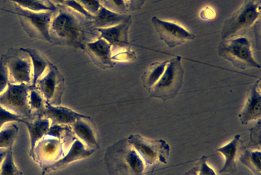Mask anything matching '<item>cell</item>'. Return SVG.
Returning <instances> with one entry per match:
<instances>
[{"mask_svg": "<svg viewBox=\"0 0 261 175\" xmlns=\"http://www.w3.org/2000/svg\"><path fill=\"white\" fill-rule=\"evenodd\" d=\"M51 43L85 49L100 37L92 19L65 6L57 7L50 25Z\"/></svg>", "mask_w": 261, "mask_h": 175, "instance_id": "cell-1", "label": "cell"}, {"mask_svg": "<svg viewBox=\"0 0 261 175\" xmlns=\"http://www.w3.org/2000/svg\"><path fill=\"white\" fill-rule=\"evenodd\" d=\"M104 161L109 175H144L145 165L127 138L109 146Z\"/></svg>", "mask_w": 261, "mask_h": 175, "instance_id": "cell-2", "label": "cell"}, {"mask_svg": "<svg viewBox=\"0 0 261 175\" xmlns=\"http://www.w3.org/2000/svg\"><path fill=\"white\" fill-rule=\"evenodd\" d=\"M181 60L179 56L168 60L162 76L149 91L151 97L165 102L176 96L184 83L185 71Z\"/></svg>", "mask_w": 261, "mask_h": 175, "instance_id": "cell-3", "label": "cell"}, {"mask_svg": "<svg viewBox=\"0 0 261 175\" xmlns=\"http://www.w3.org/2000/svg\"><path fill=\"white\" fill-rule=\"evenodd\" d=\"M218 54L241 70L260 68L253 57L250 41L245 37L223 40L218 46Z\"/></svg>", "mask_w": 261, "mask_h": 175, "instance_id": "cell-4", "label": "cell"}, {"mask_svg": "<svg viewBox=\"0 0 261 175\" xmlns=\"http://www.w3.org/2000/svg\"><path fill=\"white\" fill-rule=\"evenodd\" d=\"M260 15V0H246L244 4L224 22L223 40L236 38L251 27Z\"/></svg>", "mask_w": 261, "mask_h": 175, "instance_id": "cell-5", "label": "cell"}, {"mask_svg": "<svg viewBox=\"0 0 261 175\" xmlns=\"http://www.w3.org/2000/svg\"><path fill=\"white\" fill-rule=\"evenodd\" d=\"M127 139L142 159L145 166L167 163L170 147L165 140L150 139L139 134L131 135Z\"/></svg>", "mask_w": 261, "mask_h": 175, "instance_id": "cell-6", "label": "cell"}, {"mask_svg": "<svg viewBox=\"0 0 261 175\" xmlns=\"http://www.w3.org/2000/svg\"><path fill=\"white\" fill-rule=\"evenodd\" d=\"M55 12H33L16 6L12 13L18 16L22 27L30 37L51 43L50 28Z\"/></svg>", "mask_w": 261, "mask_h": 175, "instance_id": "cell-7", "label": "cell"}, {"mask_svg": "<svg viewBox=\"0 0 261 175\" xmlns=\"http://www.w3.org/2000/svg\"><path fill=\"white\" fill-rule=\"evenodd\" d=\"M7 67L10 83L32 86L33 66L30 56L22 48H11L2 56Z\"/></svg>", "mask_w": 261, "mask_h": 175, "instance_id": "cell-8", "label": "cell"}, {"mask_svg": "<svg viewBox=\"0 0 261 175\" xmlns=\"http://www.w3.org/2000/svg\"><path fill=\"white\" fill-rule=\"evenodd\" d=\"M32 86L9 83L0 94V106L23 119L34 117L30 105L29 93Z\"/></svg>", "mask_w": 261, "mask_h": 175, "instance_id": "cell-9", "label": "cell"}, {"mask_svg": "<svg viewBox=\"0 0 261 175\" xmlns=\"http://www.w3.org/2000/svg\"><path fill=\"white\" fill-rule=\"evenodd\" d=\"M34 87L40 92L46 103L59 106L64 92V78L57 67L50 63Z\"/></svg>", "mask_w": 261, "mask_h": 175, "instance_id": "cell-10", "label": "cell"}, {"mask_svg": "<svg viewBox=\"0 0 261 175\" xmlns=\"http://www.w3.org/2000/svg\"><path fill=\"white\" fill-rule=\"evenodd\" d=\"M151 21L161 40L170 48L196 38L193 34L175 23L162 20L155 16L152 18Z\"/></svg>", "mask_w": 261, "mask_h": 175, "instance_id": "cell-11", "label": "cell"}, {"mask_svg": "<svg viewBox=\"0 0 261 175\" xmlns=\"http://www.w3.org/2000/svg\"><path fill=\"white\" fill-rule=\"evenodd\" d=\"M64 156L61 139L45 135L37 144L32 159L44 168Z\"/></svg>", "mask_w": 261, "mask_h": 175, "instance_id": "cell-12", "label": "cell"}, {"mask_svg": "<svg viewBox=\"0 0 261 175\" xmlns=\"http://www.w3.org/2000/svg\"><path fill=\"white\" fill-rule=\"evenodd\" d=\"M260 80L254 82L250 87L243 108L238 117L243 125L260 119L261 115Z\"/></svg>", "mask_w": 261, "mask_h": 175, "instance_id": "cell-13", "label": "cell"}, {"mask_svg": "<svg viewBox=\"0 0 261 175\" xmlns=\"http://www.w3.org/2000/svg\"><path fill=\"white\" fill-rule=\"evenodd\" d=\"M132 24V17L118 25L106 29H98L100 37L106 40L113 49L129 50L128 33Z\"/></svg>", "mask_w": 261, "mask_h": 175, "instance_id": "cell-14", "label": "cell"}, {"mask_svg": "<svg viewBox=\"0 0 261 175\" xmlns=\"http://www.w3.org/2000/svg\"><path fill=\"white\" fill-rule=\"evenodd\" d=\"M95 151L87 148L81 141L76 140L67 155L53 164L43 168V174L64 168L74 162L87 158Z\"/></svg>", "mask_w": 261, "mask_h": 175, "instance_id": "cell-15", "label": "cell"}, {"mask_svg": "<svg viewBox=\"0 0 261 175\" xmlns=\"http://www.w3.org/2000/svg\"><path fill=\"white\" fill-rule=\"evenodd\" d=\"M76 136L88 148L96 150L100 147L99 138L95 126L90 118L84 116L73 124Z\"/></svg>", "mask_w": 261, "mask_h": 175, "instance_id": "cell-16", "label": "cell"}, {"mask_svg": "<svg viewBox=\"0 0 261 175\" xmlns=\"http://www.w3.org/2000/svg\"><path fill=\"white\" fill-rule=\"evenodd\" d=\"M111 48V45L106 40L99 37L88 43L85 50L98 66L110 68L113 67L115 64L112 57Z\"/></svg>", "mask_w": 261, "mask_h": 175, "instance_id": "cell-17", "label": "cell"}, {"mask_svg": "<svg viewBox=\"0 0 261 175\" xmlns=\"http://www.w3.org/2000/svg\"><path fill=\"white\" fill-rule=\"evenodd\" d=\"M40 116L49 119L51 124L64 126L73 125L79 118L84 116L69 108L51 105L46 102Z\"/></svg>", "mask_w": 261, "mask_h": 175, "instance_id": "cell-18", "label": "cell"}, {"mask_svg": "<svg viewBox=\"0 0 261 175\" xmlns=\"http://www.w3.org/2000/svg\"><path fill=\"white\" fill-rule=\"evenodd\" d=\"M22 122L26 126L30 134V156L33 158L37 144L46 135L51 126V122L47 118L37 116L31 119H24Z\"/></svg>", "mask_w": 261, "mask_h": 175, "instance_id": "cell-19", "label": "cell"}, {"mask_svg": "<svg viewBox=\"0 0 261 175\" xmlns=\"http://www.w3.org/2000/svg\"><path fill=\"white\" fill-rule=\"evenodd\" d=\"M243 147V143L241 136L236 135L233 139L227 144L218 148L217 151L225 157V163L219 173L223 172L233 174L237 172V159L239 151Z\"/></svg>", "mask_w": 261, "mask_h": 175, "instance_id": "cell-20", "label": "cell"}, {"mask_svg": "<svg viewBox=\"0 0 261 175\" xmlns=\"http://www.w3.org/2000/svg\"><path fill=\"white\" fill-rule=\"evenodd\" d=\"M131 16L110 10L101 6L98 13L92 19V22L96 29L111 28L127 20Z\"/></svg>", "mask_w": 261, "mask_h": 175, "instance_id": "cell-21", "label": "cell"}, {"mask_svg": "<svg viewBox=\"0 0 261 175\" xmlns=\"http://www.w3.org/2000/svg\"><path fill=\"white\" fill-rule=\"evenodd\" d=\"M30 56L33 66V83L34 87L38 80L43 75L51 63L40 52L35 49L21 48Z\"/></svg>", "mask_w": 261, "mask_h": 175, "instance_id": "cell-22", "label": "cell"}, {"mask_svg": "<svg viewBox=\"0 0 261 175\" xmlns=\"http://www.w3.org/2000/svg\"><path fill=\"white\" fill-rule=\"evenodd\" d=\"M168 60L151 63L143 74L141 80L143 85L148 91L160 79L166 69Z\"/></svg>", "mask_w": 261, "mask_h": 175, "instance_id": "cell-23", "label": "cell"}, {"mask_svg": "<svg viewBox=\"0 0 261 175\" xmlns=\"http://www.w3.org/2000/svg\"><path fill=\"white\" fill-rule=\"evenodd\" d=\"M16 7L33 12L56 11L57 8L49 0H9Z\"/></svg>", "mask_w": 261, "mask_h": 175, "instance_id": "cell-24", "label": "cell"}, {"mask_svg": "<svg viewBox=\"0 0 261 175\" xmlns=\"http://www.w3.org/2000/svg\"><path fill=\"white\" fill-rule=\"evenodd\" d=\"M19 127L15 122L6 123L0 130V149L13 148L17 138Z\"/></svg>", "mask_w": 261, "mask_h": 175, "instance_id": "cell-25", "label": "cell"}, {"mask_svg": "<svg viewBox=\"0 0 261 175\" xmlns=\"http://www.w3.org/2000/svg\"><path fill=\"white\" fill-rule=\"evenodd\" d=\"M240 162L254 175H261V152L260 150H245L240 156Z\"/></svg>", "mask_w": 261, "mask_h": 175, "instance_id": "cell-26", "label": "cell"}, {"mask_svg": "<svg viewBox=\"0 0 261 175\" xmlns=\"http://www.w3.org/2000/svg\"><path fill=\"white\" fill-rule=\"evenodd\" d=\"M45 105L46 101L43 96L32 86L29 93V105L33 116H40Z\"/></svg>", "mask_w": 261, "mask_h": 175, "instance_id": "cell-27", "label": "cell"}, {"mask_svg": "<svg viewBox=\"0 0 261 175\" xmlns=\"http://www.w3.org/2000/svg\"><path fill=\"white\" fill-rule=\"evenodd\" d=\"M0 175H23V172L15 163L13 148L7 149L6 155L0 166Z\"/></svg>", "mask_w": 261, "mask_h": 175, "instance_id": "cell-28", "label": "cell"}, {"mask_svg": "<svg viewBox=\"0 0 261 175\" xmlns=\"http://www.w3.org/2000/svg\"><path fill=\"white\" fill-rule=\"evenodd\" d=\"M90 15L94 16L100 9L102 4L106 3L107 0H75Z\"/></svg>", "mask_w": 261, "mask_h": 175, "instance_id": "cell-29", "label": "cell"}, {"mask_svg": "<svg viewBox=\"0 0 261 175\" xmlns=\"http://www.w3.org/2000/svg\"><path fill=\"white\" fill-rule=\"evenodd\" d=\"M207 157L203 156L194 168L198 175H218L207 163Z\"/></svg>", "mask_w": 261, "mask_h": 175, "instance_id": "cell-30", "label": "cell"}, {"mask_svg": "<svg viewBox=\"0 0 261 175\" xmlns=\"http://www.w3.org/2000/svg\"><path fill=\"white\" fill-rule=\"evenodd\" d=\"M9 83L8 70L1 57L0 58V94L5 91Z\"/></svg>", "mask_w": 261, "mask_h": 175, "instance_id": "cell-31", "label": "cell"}, {"mask_svg": "<svg viewBox=\"0 0 261 175\" xmlns=\"http://www.w3.org/2000/svg\"><path fill=\"white\" fill-rule=\"evenodd\" d=\"M127 10L135 11L140 10L144 5L146 0H124Z\"/></svg>", "mask_w": 261, "mask_h": 175, "instance_id": "cell-32", "label": "cell"}, {"mask_svg": "<svg viewBox=\"0 0 261 175\" xmlns=\"http://www.w3.org/2000/svg\"><path fill=\"white\" fill-rule=\"evenodd\" d=\"M200 16L203 20H209L215 18V13L212 9L207 7L201 12Z\"/></svg>", "mask_w": 261, "mask_h": 175, "instance_id": "cell-33", "label": "cell"}, {"mask_svg": "<svg viewBox=\"0 0 261 175\" xmlns=\"http://www.w3.org/2000/svg\"><path fill=\"white\" fill-rule=\"evenodd\" d=\"M11 121V118L10 114L4 110H0V130L4 125Z\"/></svg>", "mask_w": 261, "mask_h": 175, "instance_id": "cell-34", "label": "cell"}, {"mask_svg": "<svg viewBox=\"0 0 261 175\" xmlns=\"http://www.w3.org/2000/svg\"><path fill=\"white\" fill-rule=\"evenodd\" d=\"M114 4L121 9V10L126 11L127 10L124 0H112Z\"/></svg>", "mask_w": 261, "mask_h": 175, "instance_id": "cell-35", "label": "cell"}, {"mask_svg": "<svg viewBox=\"0 0 261 175\" xmlns=\"http://www.w3.org/2000/svg\"><path fill=\"white\" fill-rule=\"evenodd\" d=\"M49 1L57 8L59 6H64L67 0H49Z\"/></svg>", "mask_w": 261, "mask_h": 175, "instance_id": "cell-36", "label": "cell"}, {"mask_svg": "<svg viewBox=\"0 0 261 175\" xmlns=\"http://www.w3.org/2000/svg\"><path fill=\"white\" fill-rule=\"evenodd\" d=\"M7 152V149H0V166L6 155Z\"/></svg>", "mask_w": 261, "mask_h": 175, "instance_id": "cell-37", "label": "cell"}, {"mask_svg": "<svg viewBox=\"0 0 261 175\" xmlns=\"http://www.w3.org/2000/svg\"><path fill=\"white\" fill-rule=\"evenodd\" d=\"M184 175H198L196 171L194 168H193L191 170L187 172Z\"/></svg>", "mask_w": 261, "mask_h": 175, "instance_id": "cell-38", "label": "cell"}, {"mask_svg": "<svg viewBox=\"0 0 261 175\" xmlns=\"http://www.w3.org/2000/svg\"><path fill=\"white\" fill-rule=\"evenodd\" d=\"M0 10H2V9H0Z\"/></svg>", "mask_w": 261, "mask_h": 175, "instance_id": "cell-39", "label": "cell"}]
</instances>
